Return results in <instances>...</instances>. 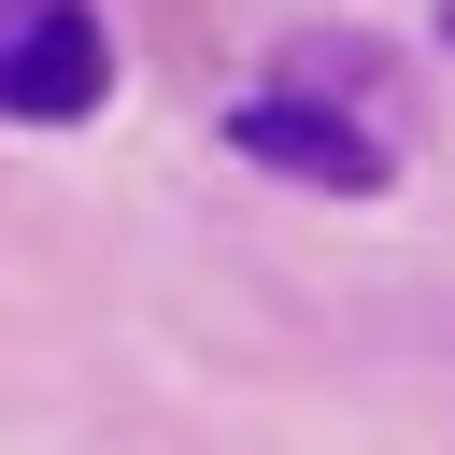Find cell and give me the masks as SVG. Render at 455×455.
Instances as JSON below:
<instances>
[{"instance_id":"obj_1","label":"cell","mask_w":455,"mask_h":455,"mask_svg":"<svg viewBox=\"0 0 455 455\" xmlns=\"http://www.w3.org/2000/svg\"><path fill=\"white\" fill-rule=\"evenodd\" d=\"M100 85H114V43L85 0H0V114L14 128H71V114H100Z\"/></svg>"},{"instance_id":"obj_3","label":"cell","mask_w":455,"mask_h":455,"mask_svg":"<svg viewBox=\"0 0 455 455\" xmlns=\"http://www.w3.org/2000/svg\"><path fill=\"white\" fill-rule=\"evenodd\" d=\"M441 43H455V0H441Z\"/></svg>"},{"instance_id":"obj_2","label":"cell","mask_w":455,"mask_h":455,"mask_svg":"<svg viewBox=\"0 0 455 455\" xmlns=\"http://www.w3.org/2000/svg\"><path fill=\"white\" fill-rule=\"evenodd\" d=\"M228 142H242L256 171H284V185H327V199H370V185L398 171V156H384L355 114H327V100H242Z\"/></svg>"}]
</instances>
